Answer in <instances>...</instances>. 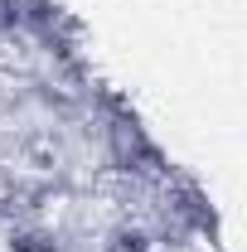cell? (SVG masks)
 I'll use <instances>...</instances> for the list:
<instances>
[{
    "mask_svg": "<svg viewBox=\"0 0 247 252\" xmlns=\"http://www.w3.org/2000/svg\"><path fill=\"white\" fill-rule=\"evenodd\" d=\"M10 252H59V238L44 228H15L10 233Z\"/></svg>",
    "mask_w": 247,
    "mask_h": 252,
    "instance_id": "cell-1",
    "label": "cell"
},
{
    "mask_svg": "<svg viewBox=\"0 0 247 252\" xmlns=\"http://www.w3.org/2000/svg\"><path fill=\"white\" fill-rule=\"evenodd\" d=\"M146 248H151V238L141 228H122V233H112V248L107 252H146Z\"/></svg>",
    "mask_w": 247,
    "mask_h": 252,
    "instance_id": "cell-2",
    "label": "cell"
}]
</instances>
